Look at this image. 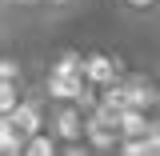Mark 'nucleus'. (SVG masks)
Returning <instances> with one entry per match:
<instances>
[{
    "label": "nucleus",
    "instance_id": "nucleus-1",
    "mask_svg": "<svg viewBox=\"0 0 160 156\" xmlns=\"http://www.w3.org/2000/svg\"><path fill=\"white\" fill-rule=\"evenodd\" d=\"M88 116L80 100H52L48 104V132L56 144H84L88 140Z\"/></svg>",
    "mask_w": 160,
    "mask_h": 156
},
{
    "label": "nucleus",
    "instance_id": "nucleus-2",
    "mask_svg": "<svg viewBox=\"0 0 160 156\" xmlns=\"http://www.w3.org/2000/svg\"><path fill=\"white\" fill-rule=\"evenodd\" d=\"M112 4L128 24H152L160 16V0H112Z\"/></svg>",
    "mask_w": 160,
    "mask_h": 156
},
{
    "label": "nucleus",
    "instance_id": "nucleus-3",
    "mask_svg": "<svg viewBox=\"0 0 160 156\" xmlns=\"http://www.w3.org/2000/svg\"><path fill=\"white\" fill-rule=\"evenodd\" d=\"M88 8V0H44V8H40V24H60V20H72L76 12Z\"/></svg>",
    "mask_w": 160,
    "mask_h": 156
},
{
    "label": "nucleus",
    "instance_id": "nucleus-4",
    "mask_svg": "<svg viewBox=\"0 0 160 156\" xmlns=\"http://www.w3.org/2000/svg\"><path fill=\"white\" fill-rule=\"evenodd\" d=\"M4 4V20L16 24V20H40V8L44 0H0Z\"/></svg>",
    "mask_w": 160,
    "mask_h": 156
},
{
    "label": "nucleus",
    "instance_id": "nucleus-5",
    "mask_svg": "<svg viewBox=\"0 0 160 156\" xmlns=\"http://www.w3.org/2000/svg\"><path fill=\"white\" fill-rule=\"evenodd\" d=\"M56 156H100V152L88 144V140H84V144H60V152H56Z\"/></svg>",
    "mask_w": 160,
    "mask_h": 156
}]
</instances>
